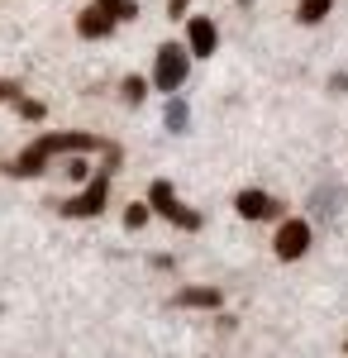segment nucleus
Here are the masks:
<instances>
[{"label":"nucleus","mask_w":348,"mask_h":358,"mask_svg":"<svg viewBox=\"0 0 348 358\" xmlns=\"http://www.w3.org/2000/svg\"><path fill=\"white\" fill-rule=\"evenodd\" d=\"M96 148L115 153V143H106V138H96V134H43V138H34L5 172H10V177H34V172H43L48 158H57V153H96Z\"/></svg>","instance_id":"f257e3e1"},{"label":"nucleus","mask_w":348,"mask_h":358,"mask_svg":"<svg viewBox=\"0 0 348 358\" xmlns=\"http://www.w3.org/2000/svg\"><path fill=\"white\" fill-rule=\"evenodd\" d=\"M187 120H191V110H187V101H167V129H187Z\"/></svg>","instance_id":"9b49d317"},{"label":"nucleus","mask_w":348,"mask_h":358,"mask_svg":"<svg viewBox=\"0 0 348 358\" xmlns=\"http://www.w3.org/2000/svg\"><path fill=\"white\" fill-rule=\"evenodd\" d=\"M106 196H110V182H106V172H101L81 196L62 201V215H77V220H81V215H101V210H106Z\"/></svg>","instance_id":"20e7f679"},{"label":"nucleus","mask_w":348,"mask_h":358,"mask_svg":"<svg viewBox=\"0 0 348 358\" xmlns=\"http://www.w3.org/2000/svg\"><path fill=\"white\" fill-rule=\"evenodd\" d=\"M234 210H239L243 220H272V215H282V206L268 192H239L234 196Z\"/></svg>","instance_id":"423d86ee"},{"label":"nucleus","mask_w":348,"mask_h":358,"mask_svg":"<svg viewBox=\"0 0 348 358\" xmlns=\"http://www.w3.org/2000/svg\"><path fill=\"white\" fill-rule=\"evenodd\" d=\"M101 5H106L115 20H134V15H138V5H134V0H101Z\"/></svg>","instance_id":"f8f14e48"},{"label":"nucleus","mask_w":348,"mask_h":358,"mask_svg":"<svg viewBox=\"0 0 348 358\" xmlns=\"http://www.w3.org/2000/svg\"><path fill=\"white\" fill-rule=\"evenodd\" d=\"M187 67H191L187 48L162 43V48H158V91H172V96H177V86L187 82Z\"/></svg>","instance_id":"7ed1b4c3"},{"label":"nucleus","mask_w":348,"mask_h":358,"mask_svg":"<svg viewBox=\"0 0 348 358\" xmlns=\"http://www.w3.org/2000/svg\"><path fill=\"white\" fill-rule=\"evenodd\" d=\"M219 292L215 287H187V292H177V306H196V310H219Z\"/></svg>","instance_id":"1a4fd4ad"},{"label":"nucleus","mask_w":348,"mask_h":358,"mask_svg":"<svg viewBox=\"0 0 348 358\" xmlns=\"http://www.w3.org/2000/svg\"><path fill=\"white\" fill-rule=\"evenodd\" d=\"M305 248H310V224L305 220H287L282 229H277V258L291 263V258H300Z\"/></svg>","instance_id":"39448f33"},{"label":"nucleus","mask_w":348,"mask_h":358,"mask_svg":"<svg viewBox=\"0 0 348 358\" xmlns=\"http://www.w3.org/2000/svg\"><path fill=\"white\" fill-rule=\"evenodd\" d=\"M110 29H115V15H110L101 0H96L91 10H81V20H77V34H81V38H106Z\"/></svg>","instance_id":"0eeeda50"},{"label":"nucleus","mask_w":348,"mask_h":358,"mask_svg":"<svg viewBox=\"0 0 348 358\" xmlns=\"http://www.w3.org/2000/svg\"><path fill=\"white\" fill-rule=\"evenodd\" d=\"M167 15L177 20V15H187V0H167Z\"/></svg>","instance_id":"dca6fc26"},{"label":"nucleus","mask_w":348,"mask_h":358,"mask_svg":"<svg viewBox=\"0 0 348 358\" xmlns=\"http://www.w3.org/2000/svg\"><path fill=\"white\" fill-rule=\"evenodd\" d=\"M15 106H20V115H24V120H43V106H38V101H24V96H15Z\"/></svg>","instance_id":"4468645a"},{"label":"nucleus","mask_w":348,"mask_h":358,"mask_svg":"<svg viewBox=\"0 0 348 358\" xmlns=\"http://www.w3.org/2000/svg\"><path fill=\"white\" fill-rule=\"evenodd\" d=\"M143 220H148V206H129V210H124V224H129V229H138Z\"/></svg>","instance_id":"2eb2a0df"},{"label":"nucleus","mask_w":348,"mask_h":358,"mask_svg":"<svg viewBox=\"0 0 348 358\" xmlns=\"http://www.w3.org/2000/svg\"><path fill=\"white\" fill-rule=\"evenodd\" d=\"M334 10V0H300V10H296V20L300 24H320L324 15Z\"/></svg>","instance_id":"9d476101"},{"label":"nucleus","mask_w":348,"mask_h":358,"mask_svg":"<svg viewBox=\"0 0 348 358\" xmlns=\"http://www.w3.org/2000/svg\"><path fill=\"white\" fill-rule=\"evenodd\" d=\"M15 96H20L15 86H10V82H0V101H15Z\"/></svg>","instance_id":"f3484780"},{"label":"nucleus","mask_w":348,"mask_h":358,"mask_svg":"<svg viewBox=\"0 0 348 358\" xmlns=\"http://www.w3.org/2000/svg\"><path fill=\"white\" fill-rule=\"evenodd\" d=\"M143 96H148V86H143V77H129V82H124V101H129V106H138Z\"/></svg>","instance_id":"ddd939ff"},{"label":"nucleus","mask_w":348,"mask_h":358,"mask_svg":"<svg viewBox=\"0 0 348 358\" xmlns=\"http://www.w3.org/2000/svg\"><path fill=\"white\" fill-rule=\"evenodd\" d=\"M148 206L158 210L162 220H172L177 229H201V215H196L191 206H182V201H177L172 182H153V192H148Z\"/></svg>","instance_id":"f03ea898"},{"label":"nucleus","mask_w":348,"mask_h":358,"mask_svg":"<svg viewBox=\"0 0 348 358\" xmlns=\"http://www.w3.org/2000/svg\"><path fill=\"white\" fill-rule=\"evenodd\" d=\"M187 43H191L196 57H215V24L205 20V15H196V20L187 24Z\"/></svg>","instance_id":"6e6552de"}]
</instances>
